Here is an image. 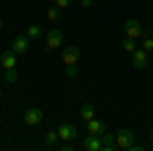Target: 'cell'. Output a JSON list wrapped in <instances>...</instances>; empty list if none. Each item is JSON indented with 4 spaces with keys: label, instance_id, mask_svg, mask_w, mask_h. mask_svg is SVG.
Masks as SVG:
<instances>
[{
    "label": "cell",
    "instance_id": "obj_1",
    "mask_svg": "<svg viewBox=\"0 0 153 151\" xmlns=\"http://www.w3.org/2000/svg\"><path fill=\"white\" fill-rule=\"evenodd\" d=\"M123 29H125V35L131 37V39H141V35H143V27H141V23H139L137 19L125 21Z\"/></svg>",
    "mask_w": 153,
    "mask_h": 151
},
{
    "label": "cell",
    "instance_id": "obj_2",
    "mask_svg": "<svg viewBox=\"0 0 153 151\" xmlns=\"http://www.w3.org/2000/svg\"><path fill=\"white\" fill-rule=\"evenodd\" d=\"M133 143H135V135H133L131 129H120L117 133V147L118 149H129Z\"/></svg>",
    "mask_w": 153,
    "mask_h": 151
},
{
    "label": "cell",
    "instance_id": "obj_3",
    "mask_svg": "<svg viewBox=\"0 0 153 151\" xmlns=\"http://www.w3.org/2000/svg\"><path fill=\"white\" fill-rule=\"evenodd\" d=\"M131 63H133L137 70H145L147 63H149V55H147V51H145V49H135V51L131 53Z\"/></svg>",
    "mask_w": 153,
    "mask_h": 151
},
{
    "label": "cell",
    "instance_id": "obj_4",
    "mask_svg": "<svg viewBox=\"0 0 153 151\" xmlns=\"http://www.w3.org/2000/svg\"><path fill=\"white\" fill-rule=\"evenodd\" d=\"M61 59H63V63H65V65H74V63L80 59V47L68 45L65 49H63V53H61Z\"/></svg>",
    "mask_w": 153,
    "mask_h": 151
},
{
    "label": "cell",
    "instance_id": "obj_5",
    "mask_svg": "<svg viewBox=\"0 0 153 151\" xmlns=\"http://www.w3.org/2000/svg\"><path fill=\"white\" fill-rule=\"evenodd\" d=\"M29 37L27 35H16L12 39V51L16 53V55H25L27 53V49H29Z\"/></svg>",
    "mask_w": 153,
    "mask_h": 151
},
{
    "label": "cell",
    "instance_id": "obj_6",
    "mask_svg": "<svg viewBox=\"0 0 153 151\" xmlns=\"http://www.w3.org/2000/svg\"><path fill=\"white\" fill-rule=\"evenodd\" d=\"M63 43V35H61V31L59 29H51L47 33V51H53V49H57L59 45Z\"/></svg>",
    "mask_w": 153,
    "mask_h": 151
},
{
    "label": "cell",
    "instance_id": "obj_7",
    "mask_svg": "<svg viewBox=\"0 0 153 151\" xmlns=\"http://www.w3.org/2000/svg\"><path fill=\"white\" fill-rule=\"evenodd\" d=\"M86 131H88L90 135H104L106 133V123L104 121H94V118H90V121H86Z\"/></svg>",
    "mask_w": 153,
    "mask_h": 151
},
{
    "label": "cell",
    "instance_id": "obj_8",
    "mask_svg": "<svg viewBox=\"0 0 153 151\" xmlns=\"http://www.w3.org/2000/svg\"><path fill=\"white\" fill-rule=\"evenodd\" d=\"M57 135H59V139H63V141H74V139H76V135H78V131H76L74 125L63 123V125L57 129Z\"/></svg>",
    "mask_w": 153,
    "mask_h": 151
},
{
    "label": "cell",
    "instance_id": "obj_9",
    "mask_svg": "<svg viewBox=\"0 0 153 151\" xmlns=\"http://www.w3.org/2000/svg\"><path fill=\"white\" fill-rule=\"evenodd\" d=\"M41 121H43V110H41V108H29V110L25 112V123L31 125V127H33V125H39Z\"/></svg>",
    "mask_w": 153,
    "mask_h": 151
},
{
    "label": "cell",
    "instance_id": "obj_10",
    "mask_svg": "<svg viewBox=\"0 0 153 151\" xmlns=\"http://www.w3.org/2000/svg\"><path fill=\"white\" fill-rule=\"evenodd\" d=\"M84 149L86 151H102V135H90L84 141Z\"/></svg>",
    "mask_w": 153,
    "mask_h": 151
},
{
    "label": "cell",
    "instance_id": "obj_11",
    "mask_svg": "<svg viewBox=\"0 0 153 151\" xmlns=\"http://www.w3.org/2000/svg\"><path fill=\"white\" fill-rule=\"evenodd\" d=\"M0 63H2V68L4 70H12L14 65H16V53L14 51H4L2 55H0Z\"/></svg>",
    "mask_w": 153,
    "mask_h": 151
},
{
    "label": "cell",
    "instance_id": "obj_12",
    "mask_svg": "<svg viewBox=\"0 0 153 151\" xmlns=\"http://www.w3.org/2000/svg\"><path fill=\"white\" fill-rule=\"evenodd\" d=\"M102 149L104 151H114L117 147V135H110V133H104L102 135Z\"/></svg>",
    "mask_w": 153,
    "mask_h": 151
},
{
    "label": "cell",
    "instance_id": "obj_13",
    "mask_svg": "<svg viewBox=\"0 0 153 151\" xmlns=\"http://www.w3.org/2000/svg\"><path fill=\"white\" fill-rule=\"evenodd\" d=\"M94 112H96V106L94 104H84L82 110H80V116H82V121L86 123V121H90V118H94Z\"/></svg>",
    "mask_w": 153,
    "mask_h": 151
},
{
    "label": "cell",
    "instance_id": "obj_14",
    "mask_svg": "<svg viewBox=\"0 0 153 151\" xmlns=\"http://www.w3.org/2000/svg\"><path fill=\"white\" fill-rule=\"evenodd\" d=\"M41 35H43V31H41L39 25H29V29H27V37L29 39H39Z\"/></svg>",
    "mask_w": 153,
    "mask_h": 151
},
{
    "label": "cell",
    "instance_id": "obj_15",
    "mask_svg": "<svg viewBox=\"0 0 153 151\" xmlns=\"http://www.w3.org/2000/svg\"><path fill=\"white\" fill-rule=\"evenodd\" d=\"M123 49H125L127 53H133V51L137 49V39H131V37L123 39Z\"/></svg>",
    "mask_w": 153,
    "mask_h": 151
},
{
    "label": "cell",
    "instance_id": "obj_16",
    "mask_svg": "<svg viewBox=\"0 0 153 151\" xmlns=\"http://www.w3.org/2000/svg\"><path fill=\"white\" fill-rule=\"evenodd\" d=\"M57 139H59V135L55 131H47V133H45V145H47V147H53V145L57 143Z\"/></svg>",
    "mask_w": 153,
    "mask_h": 151
},
{
    "label": "cell",
    "instance_id": "obj_17",
    "mask_svg": "<svg viewBox=\"0 0 153 151\" xmlns=\"http://www.w3.org/2000/svg\"><path fill=\"white\" fill-rule=\"evenodd\" d=\"M141 41H143V49H145L147 53H151V51H153V37L151 35H145V37H141Z\"/></svg>",
    "mask_w": 153,
    "mask_h": 151
},
{
    "label": "cell",
    "instance_id": "obj_18",
    "mask_svg": "<svg viewBox=\"0 0 153 151\" xmlns=\"http://www.w3.org/2000/svg\"><path fill=\"white\" fill-rule=\"evenodd\" d=\"M59 14H61V8H57V6H51V8L47 10V19H49V21H57Z\"/></svg>",
    "mask_w": 153,
    "mask_h": 151
},
{
    "label": "cell",
    "instance_id": "obj_19",
    "mask_svg": "<svg viewBox=\"0 0 153 151\" xmlns=\"http://www.w3.org/2000/svg\"><path fill=\"white\" fill-rule=\"evenodd\" d=\"M4 80L8 82V84H14V82L19 80V74L14 71V68H12V70H6V74H4Z\"/></svg>",
    "mask_w": 153,
    "mask_h": 151
},
{
    "label": "cell",
    "instance_id": "obj_20",
    "mask_svg": "<svg viewBox=\"0 0 153 151\" xmlns=\"http://www.w3.org/2000/svg\"><path fill=\"white\" fill-rule=\"evenodd\" d=\"M78 74H80V70H78L76 63H74V65H65V76H68V78H78Z\"/></svg>",
    "mask_w": 153,
    "mask_h": 151
},
{
    "label": "cell",
    "instance_id": "obj_21",
    "mask_svg": "<svg viewBox=\"0 0 153 151\" xmlns=\"http://www.w3.org/2000/svg\"><path fill=\"white\" fill-rule=\"evenodd\" d=\"M55 6L63 10V8H68V6H71V0H55Z\"/></svg>",
    "mask_w": 153,
    "mask_h": 151
},
{
    "label": "cell",
    "instance_id": "obj_22",
    "mask_svg": "<svg viewBox=\"0 0 153 151\" xmlns=\"http://www.w3.org/2000/svg\"><path fill=\"white\" fill-rule=\"evenodd\" d=\"M143 149H145L143 145H139V143H133V145H131V147H129L127 151H143Z\"/></svg>",
    "mask_w": 153,
    "mask_h": 151
},
{
    "label": "cell",
    "instance_id": "obj_23",
    "mask_svg": "<svg viewBox=\"0 0 153 151\" xmlns=\"http://www.w3.org/2000/svg\"><path fill=\"white\" fill-rule=\"evenodd\" d=\"M80 2H82V6H84V8H90V6L94 4V0H80Z\"/></svg>",
    "mask_w": 153,
    "mask_h": 151
},
{
    "label": "cell",
    "instance_id": "obj_24",
    "mask_svg": "<svg viewBox=\"0 0 153 151\" xmlns=\"http://www.w3.org/2000/svg\"><path fill=\"white\" fill-rule=\"evenodd\" d=\"M59 149H61V151H74V145H70V143H65V145H61Z\"/></svg>",
    "mask_w": 153,
    "mask_h": 151
},
{
    "label": "cell",
    "instance_id": "obj_25",
    "mask_svg": "<svg viewBox=\"0 0 153 151\" xmlns=\"http://www.w3.org/2000/svg\"><path fill=\"white\" fill-rule=\"evenodd\" d=\"M149 141H153V131H151V133H149Z\"/></svg>",
    "mask_w": 153,
    "mask_h": 151
},
{
    "label": "cell",
    "instance_id": "obj_26",
    "mask_svg": "<svg viewBox=\"0 0 153 151\" xmlns=\"http://www.w3.org/2000/svg\"><path fill=\"white\" fill-rule=\"evenodd\" d=\"M2 27H4V21H2V19H0V29H2Z\"/></svg>",
    "mask_w": 153,
    "mask_h": 151
},
{
    "label": "cell",
    "instance_id": "obj_27",
    "mask_svg": "<svg viewBox=\"0 0 153 151\" xmlns=\"http://www.w3.org/2000/svg\"><path fill=\"white\" fill-rule=\"evenodd\" d=\"M149 35H151V37H153V27H151V31H149Z\"/></svg>",
    "mask_w": 153,
    "mask_h": 151
},
{
    "label": "cell",
    "instance_id": "obj_28",
    "mask_svg": "<svg viewBox=\"0 0 153 151\" xmlns=\"http://www.w3.org/2000/svg\"><path fill=\"white\" fill-rule=\"evenodd\" d=\"M0 98H2V90H0Z\"/></svg>",
    "mask_w": 153,
    "mask_h": 151
}]
</instances>
